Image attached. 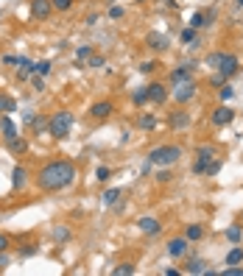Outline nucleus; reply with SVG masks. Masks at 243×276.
I'll return each mask as SVG.
<instances>
[{"mask_svg":"<svg viewBox=\"0 0 243 276\" xmlns=\"http://www.w3.org/2000/svg\"><path fill=\"white\" fill-rule=\"evenodd\" d=\"M215 159V148L213 145H201L199 151H196V162H193V173L201 176L207 173V168H210V162Z\"/></svg>","mask_w":243,"mask_h":276,"instance_id":"nucleus-5","label":"nucleus"},{"mask_svg":"<svg viewBox=\"0 0 243 276\" xmlns=\"http://www.w3.org/2000/svg\"><path fill=\"white\" fill-rule=\"evenodd\" d=\"M6 145H9V151H12V154H25V151H28V143H25L23 137H14V140H6Z\"/></svg>","mask_w":243,"mask_h":276,"instance_id":"nucleus-18","label":"nucleus"},{"mask_svg":"<svg viewBox=\"0 0 243 276\" xmlns=\"http://www.w3.org/2000/svg\"><path fill=\"white\" fill-rule=\"evenodd\" d=\"M112 112H115V106H112L109 101H98V103H92V109H90V114L95 120H106Z\"/></svg>","mask_w":243,"mask_h":276,"instance_id":"nucleus-10","label":"nucleus"},{"mask_svg":"<svg viewBox=\"0 0 243 276\" xmlns=\"http://www.w3.org/2000/svg\"><path fill=\"white\" fill-rule=\"evenodd\" d=\"M106 3H109V0H106Z\"/></svg>","mask_w":243,"mask_h":276,"instance_id":"nucleus-53","label":"nucleus"},{"mask_svg":"<svg viewBox=\"0 0 243 276\" xmlns=\"http://www.w3.org/2000/svg\"><path fill=\"white\" fill-rule=\"evenodd\" d=\"M182 159V148L179 145H159L148 154V165L154 168H170V165H176Z\"/></svg>","mask_w":243,"mask_h":276,"instance_id":"nucleus-2","label":"nucleus"},{"mask_svg":"<svg viewBox=\"0 0 243 276\" xmlns=\"http://www.w3.org/2000/svg\"><path fill=\"white\" fill-rule=\"evenodd\" d=\"M117 198H120V190H106V192L101 195L103 206H112V204H117Z\"/></svg>","mask_w":243,"mask_h":276,"instance_id":"nucleus-22","label":"nucleus"},{"mask_svg":"<svg viewBox=\"0 0 243 276\" xmlns=\"http://www.w3.org/2000/svg\"><path fill=\"white\" fill-rule=\"evenodd\" d=\"M70 128H73V112H56L48 120V131L56 140H65L70 134Z\"/></svg>","mask_w":243,"mask_h":276,"instance_id":"nucleus-4","label":"nucleus"},{"mask_svg":"<svg viewBox=\"0 0 243 276\" xmlns=\"http://www.w3.org/2000/svg\"><path fill=\"white\" fill-rule=\"evenodd\" d=\"M3 64L14 67V64H17V56H3Z\"/></svg>","mask_w":243,"mask_h":276,"instance_id":"nucleus-46","label":"nucleus"},{"mask_svg":"<svg viewBox=\"0 0 243 276\" xmlns=\"http://www.w3.org/2000/svg\"><path fill=\"white\" fill-rule=\"evenodd\" d=\"M76 181V165L70 159H53L48 162L37 176V187L45 192H56V190H65Z\"/></svg>","mask_w":243,"mask_h":276,"instance_id":"nucleus-1","label":"nucleus"},{"mask_svg":"<svg viewBox=\"0 0 243 276\" xmlns=\"http://www.w3.org/2000/svg\"><path fill=\"white\" fill-rule=\"evenodd\" d=\"M34 90H37V92H42V90H45V78H42V76L34 78Z\"/></svg>","mask_w":243,"mask_h":276,"instance_id":"nucleus-43","label":"nucleus"},{"mask_svg":"<svg viewBox=\"0 0 243 276\" xmlns=\"http://www.w3.org/2000/svg\"><path fill=\"white\" fill-rule=\"evenodd\" d=\"M146 101H148V90H146V87H140V90L134 92V103H137V106H143Z\"/></svg>","mask_w":243,"mask_h":276,"instance_id":"nucleus-30","label":"nucleus"},{"mask_svg":"<svg viewBox=\"0 0 243 276\" xmlns=\"http://www.w3.org/2000/svg\"><path fill=\"white\" fill-rule=\"evenodd\" d=\"M165 6H170V9H173V6H176V0H165Z\"/></svg>","mask_w":243,"mask_h":276,"instance_id":"nucleus-49","label":"nucleus"},{"mask_svg":"<svg viewBox=\"0 0 243 276\" xmlns=\"http://www.w3.org/2000/svg\"><path fill=\"white\" fill-rule=\"evenodd\" d=\"M207 270V262L204 259H190L188 268H185V273H204Z\"/></svg>","mask_w":243,"mask_h":276,"instance_id":"nucleus-21","label":"nucleus"},{"mask_svg":"<svg viewBox=\"0 0 243 276\" xmlns=\"http://www.w3.org/2000/svg\"><path fill=\"white\" fill-rule=\"evenodd\" d=\"M137 229H140L143 234H159V232H162V223H159L157 218L146 215V218H140V221H137Z\"/></svg>","mask_w":243,"mask_h":276,"instance_id":"nucleus-9","label":"nucleus"},{"mask_svg":"<svg viewBox=\"0 0 243 276\" xmlns=\"http://www.w3.org/2000/svg\"><path fill=\"white\" fill-rule=\"evenodd\" d=\"M137 3H143V0H137Z\"/></svg>","mask_w":243,"mask_h":276,"instance_id":"nucleus-52","label":"nucleus"},{"mask_svg":"<svg viewBox=\"0 0 243 276\" xmlns=\"http://www.w3.org/2000/svg\"><path fill=\"white\" fill-rule=\"evenodd\" d=\"M240 262H243V248H232L226 254V265H240Z\"/></svg>","mask_w":243,"mask_h":276,"instance_id":"nucleus-26","label":"nucleus"},{"mask_svg":"<svg viewBox=\"0 0 243 276\" xmlns=\"http://www.w3.org/2000/svg\"><path fill=\"white\" fill-rule=\"evenodd\" d=\"M25 184H28V170H25L23 165H14V170H12V187H14V190H25Z\"/></svg>","mask_w":243,"mask_h":276,"instance_id":"nucleus-12","label":"nucleus"},{"mask_svg":"<svg viewBox=\"0 0 243 276\" xmlns=\"http://www.w3.org/2000/svg\"><path fill=\"white\" fill-rule=\"evenodd\" d=\"M9 246H12V237L0 232V251H9Z\"/></svg>","mask_w":243,"mask_h":276,"instance_id":"nucleus-37","label":"nucleus"},{"mask_svg":"<svg viewBox=\"0 0 243 276\" xmlns=\"http://www.w3.org/2000/svg\"><path fill=\"white\" fill-rule=\"evenodd\" d=\"M50 73V61H34V76H48Z\"/></svg>","mask_w":243,"mask_h":276,"instance_id":"nucleus-27","label":"nucleus"},{"mask_svg":"<svg viewBox=\"0 0 243 276\" xmlns=\"http://www.w3.org/2000/svg\"><path fill=\"white\" fill-rule=\"evenodd\" d=\"M207 64L215 67L224 78H229V76H235V73H237L240 61H237L235 53H210V56H207Z\"/></svg>","mask_w":243,"mask_h":276,"instance_id":"nucleus-3","label":"nucleus"},{"mask_svg":"<svg viewBox=\"0 0 243 276\" xmlns=\"http://www.w3.org/2000/svg\"><path fill=\"white\" fill-rule=\"evenodd\" d=\"M170 128H173V131H188L190 128V114L188 112H173L170 114Z\"/></svg>","mask_w":243,"mask_h":276,"instance_id":"nucleus-13","label":"nucleus"},{"mask_svg":"<svg viewBox=\"0 0 243 276\" xmlns=\"http://www.w3.org/2000/svg\"><path fill=\"white\" fill-rule=\"evenodd\" d=\"M218 170H221V162H218V159H213V162H210V168H207V176H215Z\"/></svg>","mask_w":243,"mask_h":276,"instance_id":"nucleus-40","label":"nucleus"},{"mask_svg":"<svg viewBox=\"0 0 243 276\" xmlns=\"http://www.w3.org/2000/svg\"><path fill=\"white\" fill-rule=\"evenodd\" d=\"M140 70H143V73H151V70H157V61H143V64H140Z\"/></svg>","mask_w":243,"mask_h":276,"instance_id":"nucleus-42","label":"nucleus"},{"mask_svg":"<svg viewBox=\"0 0 243 276\" xmlns=\"http://www.w3.org/2000/svg\"><path fill=\"white\" fill-rule=\"evenodd\" d=\"M50 3H53V12H67L73 6V0H50Z\"/></svg>","mask_w":243,"mask_h":276,"instance_id":"nucleus-31","label":"nucleus"},{"mask_svg":"<svg viewBox=\"0 0 243 276\" xmlns=\"http://www.w3.org/2000/svg\"><path fill=\"white\" fill-rule=\"evenodd\" d=\"M235 3H237V6H243V0H235Z\"/></svg>","mask_w":243,"mask_h":276,"instance_id":"nucleus-50","label":"nucleus"},{"mask_svg":"<svg viewBox=\"0 0 243 276\" xmlns=\"http://www.w3.org/2000/svg\"><path fill=\"white\" fill-rule=\"evenodd\" d=\"M109 176H112L109 168H98V181H103V184H106V181H109Z\"/></svg>","mask_w":243,"mask_h":276,"instance_id":"nucleus-36","label":"nucleus"},{"mask_svg":"<svg viewBox=\"0 0 243 276\" xmlns=\"http://www.w3.org/2000/svg\"><path fill=\"white\" fill-rule=\"evenodd\" d=\"M87 64H90V67H103L106 61H103V56H90V59H87Z\"/></svg>","mask_w":243,"mask_h":276,"instance_id":"nucleus-39","label":"nucleus"},{"mask_svg":"<svg viewBox=\"0 0 243 276\" xmlns=\"http://www.w3.org/2000/svg\"><path fill=\"white\" fill-rule=\"evenodd\" d=\"M221 276H243V268H237V265H229L226 270H221Z\"/></svg>","mask_w":243,"mask_h":276,"instance_id":"nucleus-35","label":"nucleus"},{"mask_svg":"<svg viewBox=\"0 0 243 276\" xmlns=\"http://www.w3.org/2000/svg\"><path fill=\"white\" fill-rule=\"evenodd\" d=\"M221 98H224V101H229V98H232V90H229V87H224V90H221Z\"/></svg>","mask_w":243,"mask_h":276,"instance_id":"nucleus-48","label":"nucleus"},{"mask_svg":"<svg viewBox=\"0 0 243 276\" xmlns=\"http://www.w3.org/2000/svg\"><path fill=\"white\" fill-rule=\"evenodd\" d=\"M204 23H207V17H204V14H201V12H196L193 17H190V28H201V25H204Z\"/></svg>","mask_w":243,"mask_h":276,"instance_id":"nucleus-32","label":"nucleus"},{"mask_svg":"<svg viewBox=\"0 0 243 276\" xmlns=\"http://www.w3.org/2000/svg\"><path fill=\"white\" fill-rule=\"evenodd\" d=\"M109 17H112V20H120V17H123V9H120V6H112V9H109Z\"/></svg>","mask_w":243,"mask_h":276,"instance_id":"nucleus-41","label":"nucleus"},{"mask_svg":"<svg viewBox=\"0 0 243 276\" xmlns=\"http://www.w3.org/2000/svg\"><path fill=\"white\" fill-rule=\"evenodd\" d=\"M240 237H243L240 226H229V229H226V240H229V243H240Z\"/></svg>","mask_w":243,"mask_h":276,"instance_id":"nucleus-28","label":"nucleus"},{"mask_svg":"<svg viewBox=\"0 0 243 276\" xmlns=\"http://www.w3.org/2000/svg\"><path fill=\"white\" fill-rule=\"evenodd\" d=\"M232 120H235V112L229 106H221L213 112V126H229Z\"/></svg>","mask_w":243,"mask_h":276,"instance_id":"nucleus-11","label":"nucleus"},{"mask_svg":"<svg viewBox=\"0 0 243 276\" xmlns=\"http://www.w3.org/2000/svg\"><path fill=\"white\" fill-rule=\"evenodd\" d=\"M148 101L157 103V106H162L165 101H168V90H165V84H148Z\"/></svg>","mask_w":243,"mask_h":276,"instance_id":"nucleus-8","label":"nucleus"},{"mask_svg":"<svg viewBox=\"0 0 243 276\" xmlns=\"http://www.w3.org/2000/svg\"><path fill=\"white\" fill-rule=\"evenodd\" d=\"M31 126L37 128V134L48 131V120H45V117H34V123H31Z\"/></svg>","mask_w":243,"mask_h":276,"instance_id":"nucleus-33","label":"nucleus"},{"mask_svg":"<svg viewBox=\"0 0 243 276\" xmlns=\"http://www.w3.org/2000/svg\"><path fill=\"white\" fill-rule=\"evenodd\" d=\"M196 39V28H185L182 31V42H193Z\"/></svg>","mask_w":243,"mask_h":276,"instance_id":"nucleus-38","label":"nucleus"},{"mask_svg":"<svg viewBox=\"0 0 243 276\" xmlns=\"http://www.w3.org/2000/svg\"><path fill=\"white\" fill-rule=\"evenodd\" d=\"M0 137H3V140H14V137H20V128L14 126L12 117H6V114L0 117Z\"/></svg>","mask_w":243,"mask_h":276,"instance_id":"nucleus-14","label":"nucleus"},{"mask_svg":"<svg viewBox=\"0 0 243 276\" xmlns=\"http://www.w3.org/2000/svg\"><path fill=\"white\" fill-rule=\"evenodd\" d=\"M17 67L20 70H34V61H31L28 56H17Z\"/></svg>","mask_w":243,"mask_h":276,"instance_id":"nucleus-34","label":"nucleus"},{"mask_svg":"<svg viewBox=\"0 0 243 276\" xmlns=\"http://www.w3.org/2000/svg\"><path fill=\"white\" fill-rule=\"evenodd\" d=\"M185 237H188L190 243H196V240H201V237H204V229H201L199 223H190L188 232H185Z\"/></svg>","mask_w":243,"mask_h":276,"instance_id":"nucleus-20","label":"nucleus"},{"mask_svg":"<svg viewBox=\"0 0 243 276\" xmlns=\"http://www.w3.org/2000/svg\"><path fill=\"white\" fill-rule=\"evenodd\" d=\"M146 45H148V48H151V50H168V36H162V34H148L146 36Z\"/></svg>","mask_w":243,"mask_h":276,"instance_id":"nucleus-17","label":"nucleus"},{"mask_svg":"<svg viewBox=\"0 0 243 276\" xmlns=\"http://www.w3.org/2000/svg\"><path fill=\"white\" fill-rule=\"evenodd\" d=\"M112 273H115V276H132V273H134V265H132V262H123V265H117Z\"/></svg>","mask_w":243,"mask_h":276,"instance_id":"nucleus-29","label":"nucleus"},{"mask_svg":"<svg viewBox=\"0 0 243 276\" xmlns=\"http://www.w3.org/2000/svg\"><path fill=\"white\" fill-rule=\"evenodd\" d=\"M188 246H190L188 237H176V240L168 243V254L170 257H185V254H188Z\"/></svg>","mask_w":243,"mask_h":276,"instance_id":"nucleus-15","label":"nucleus"},{"mask_svg":"<svg viewBox=\"0 0 243 276\" xmlns=\"http://www.w3.org/2000/svg\"><path fill=\"white\" fill-rule=\"evenodd\" d=\"M240 221H243V212H240Z\"/></svg>","mask_w":243,"mask_h":276,"instance_id":"nucleus-51","label":"nucleus"},{"mask_svg":"<svg viewBox=\"0 0 243 276\" xmlns=\"http://www.w3.org/2000/svg\"><path fill=\"white\" fill-rule=\"evenodd\" d=\"M193 95H196V81H193V78H190V81H182V84L173 87V98H176V103H188V101H193Z\"/></svg>","mask_w":243,"mask_h":276,"instance_id":"nucleus-6","label":"nucleus"},{"mask_svg":"<svg viewBox=\"0 0 243 276\" xmlns=\"http://www.w3.org/2000/svg\"><path fill=\"white\" fill-rule=\"evenodd\" d=\"M170 176H173V173H170V170H162V173H157V179H159V181H162V184H165V181H170Z\"/></svg>","mask_w":243,"mask_h":276,"instance_id":"nucleus-45","label":"nucleus"},{"mask_svg":"<svg viewBox=\"0 0 243 276\" xmlns=\"http://www.w3.org/2000/svg\"><path fill=\"white\" fill-rule=\"evenodd\" d=\"M17 109V101H14L12 95H3L0 92V114H9V112H14Z\"/></svg>","mask_w":243,"mask_h":276,"instance_id":"nucleus-19","label":"nucleus"},{"mask_svg":"<svg viewBox=\"0 0 243 276\" xmlns=\"http://www.w3.org/2000/svg\"><path fill=\"white\" fill-rule=\"evenodd\" d=\"M20 254H23V257H31V254H37V246H28V248H23Z\"/></svg>","mask_w":243,"mask_h":276,"instance_id":"nucleus-47","label":"nucleus"},{"mask_svg":"<svg viewBox=\"0 0 243 276\" xmlns=\"http://www.w3.org/2000/svg\"><path fill=\"white\" fill-rule=\"evenodd\" d=\"M90 56H92V48H90V45H81V48L76 50V64H79V67H84L81 61H84V59H90Z\"/></svg>","mask_w":243,"mask_h":276,"instance_id":"nucleus-25","label":"nucleus"},{"mask_svg":"<svg viewBox=\"0 0 243 276\" xmlns=\"http://www.w3.org/2000/svg\"><path fill=\"white\" fill-rule=\"evenodd\" d=\"M53 240L56 243H67V240H70V229H67V226H56L53 229Z\"/></svg>","mask_w":243,"mask_h":276,"instance_id":"nucleus-24","label":"nucleus"},{"mask_svg":"<svg viewBox=\"0 0 243 276\" xmlns=\"http://www.w3.org/2000/svg\"><path fill=\"white\" fill-rule=\"evenodd\" d=\"M53 12L50 0H31V20H48Z\"/></svg>","mask_w":243,"mask_h":276,"instance_id":"nucleus-7","label":"nucleus"},{"mask_svg":"<svg viewBox=\"0 0 243 276\" xmlns=\"http://www.w3.org/2000/svg\"><path fill=\"white\" fill-rule=\"evenodd\" d=\"M3 268H9V254L6 251H0V270Z\"/></svg>","mask_w":243,"mask_h":276,"instance_id":"nucleus-44","label":"nucleus"},{"mask_svg":"<svg viewBox=\"0 0 243 276\" xmlns=\"http://www.w3.org/2000/svg\"><path fill=\"white\" fill-rule=\"evenodd\" d=\"M140 128H143V131H154V128H157V117H154V114H143V117H140Z\"/></svg>","mask_w":243,"mask_h":276,"instance_id":"nucleus-23","label":"nucleus"},{"mask_svg":"<svg viewBox=\"0 0 243 276\" xmlns=\"http://www.w3.org/2000/svg\"><path fill=\"white\" fill-rule=\"evenodd\" d=\"M190 76H193V64L176 67V70L170 73V84L176 87V84H182V81H190Z\"/></svg>","mask_w":243,"mask_h":276,"instance_id":"nucleus-16","label":"nucleus"}]
</instances>
